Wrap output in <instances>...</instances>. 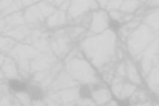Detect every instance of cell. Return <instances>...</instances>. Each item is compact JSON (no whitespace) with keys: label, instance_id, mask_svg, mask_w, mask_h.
Instances as JSON below:
<instances>
[{"label":"cell","instance_id":"1","mask_svg":"<svg viewBox=\"0 0 159 106\" xmlns=\"http://www.w3.org/2000/svg\"><path fill=\"white\" fill-rule=\"evenodd\" d=\"M29 96L33 100H39L42 98L43 94L42 90L37 86H31L27 89Z\"/></svg>","mask_w":159,"mask_h":106},{"label":"cell","instance_id":"2","mask_svg":"<svg viewBox=\"0 0 159 106\" xmlns=\"http://www.w3.org/2000/svg\"><path fill=\"white\" fill-rule=\"evenodd\" d=\"M9 87L16 92H22L27 90L26 85L20 81L17 80H11L9 83Z\"/></svg>","mask_w":159,"mask_h":106},{"label":"cell","instance_id":"3","mask_svg":"<svg viewBox=\"0 0 159 106\" xmlns=\"http://www.w3.org/2000/svg\"><path fill=\"white\" fill-rule=\"evenodd\" d=\"M80 95L83 98L88 99L91 97V92L89 88L87 86L82 87L80 89Z\"/></svg>","mask_w":159,"mask_h":106},{"label":"cell","instance_id":"4","mask_svg":"<svg viewBox=\"0 0 159 106\" xmlns=\"http://www.w3.org/2000/svg\"><path fill=\"white\" fill-rule=\"evenodd\" d=\"M109 28L113 31H117L119 30L120 26V24L119 21L116 20H112L109 22Z\"/></svg>","mask_w":159,"mask_h":106},{"label":"cell","instance_id":"5","mask_svg":"<svg viewBox=\"0 0 159 106\" xmlns=\"http://www.w3.org/2000/svg\"><path fill=\"white\" fill-rule=\"evenodd\" d=\"M118 106H131L130 100L128 99H122L117 100Z\"/></svg>","mask_w":159,"mask_h":106}]
</instances>
